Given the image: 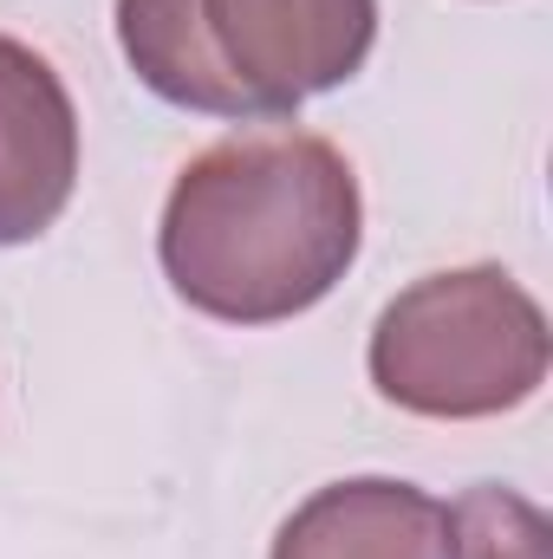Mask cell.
Listing matches in <instances>:
<instances>
[{
    "label": "cell",
    "mask_w": 553,
    "mask_h": 559,
    "mask_svg": "<svg viewBox=\"0 0 553 559\" xmlns=\"http://www.w3.org/2000/svg\"><path fill=\"white\" fill-rule=\"evenodd\" d=\"M156 254L169 286L209 319H293L358 254V176L313 131L268 124L222 138L176 176Z\"/></svg>",
    "instance_id": "cell-1"
},
{
    "label": "cell",
    "mask_w": 553,
    "mask_h": 559,
    "mask_svg": "<svg viewBox=\"0 0 553 559\" xmlns=\"http://www.w3.org/2000/svg\"><path fill=\"white\" fill-rule=\"evenodd\" d=\"M118 39L143 85L202 118H293L345 85L378 0H118Z\"/></svg>",
    "instance_id": "cell-2"
},
{
    "label": "cell",
    "mask_w": 553,
    "mask_h": 559,
    "mask_svg": "<svg viewBox=\"0 0 553 559\" xmlns=\"http://www.w3.org/2000/svg\"><path fill=\"white\" fill-rule=\"evenodd\" d=\"M548 319L502 267L430 274L372 332V384L416 417H495L541 391Z\"/></svg>",
    "instance_id": "cell-3"
},
{
    "label": "cell",
    "mask_w": 553,
    "mask_h": 559,
    "mask_svg": "<svg viewBox=\"0 0 553 559\" xmlns=\"http://www.w3.org/2000/svg\"><path fill=\"white\" fill-rule=\"evenodd\" d=\"M79 176V118L59 72L0 33V248L59 222Z\"/></svg>",
    "instance_id": "cell-4"
},
{
    "label": "cell",
    "mask_w": 553,
    "mask_h": 559,
    "mask_svg": "<svg viewBox=\"0 0 553 559\" xmlns=\"http://www.w3.org/2000/svg\"><path fill=\"white\" fill-rule=\"evenodd\" d=\"M274 559H449L443 508L411 481H332L280 527Z\"/></svg>",
    "instance_id": "cell-5"
},
{
    "label": "cell",
    "mask_w": 553,
    "mask_h": 559,
    "mask_svg": "<svg viewBox=\"0 0 553 559\" xmlns=\"http://www.w3.org/2000/svg\"><path fill=\"white\" fill-rule=\"evenodd\" d=\"M443 547L449 559H553V527L515 488H469L443 508Z\"/></svg>",
    "instance_id": "cell-6"
}]
</instances>
